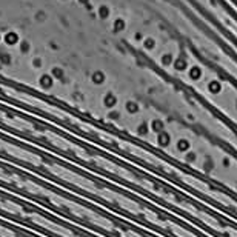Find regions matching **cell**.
<instances>
[{
    "label": "cell",
    "mask_w": 237,
    "mask_h": 237,
    "mask_svg": "<svg viewBox=\"0 0 237 237\" xmlns=\"http://www.w3.org/2000/svg\"><path fill=\"white\" fill-rule=\"evenodd\" d=\"M5 42H6L8 45H14V43H17L18 42V34L17 33H13V31L6 33V34H5Z\"/></svg>",
    "instance_id": "6da1fadb"
},
{
    "label": "cell",
    "mask_w": 237,
    "mask_h": 237,
    "mask_svg": "<svg viewBox=\"0 0 237 237\" xmlns=\"http://www.w3.org/2000/svg\"><path fill=\"white\" fill-rule=\"evenodd\" d=\"M29 49V43L28 42H22V51H28Z\"/></svg>",
    "instance_id": "8992f818"
},
{
    "label": "cell",
    "mask_w": 237,
    "mask_h": 237,
    "mask_svg": "<svg viewBox=\"0 0 237 237\" xmlns=\"http://www.w3.org/2000/svg\"><path fill=\"white\" fill-rule=\"evenodd\" d=\"M112 26H114L116 31H122V29L125 28V20H123V18H116Z\"/></svg>",
    "instance_id": "7a4b0ae2"
},
{
    "label": "cell",
    "mask_w": 237,
    "mask_h": 237,
    "mask_svg": "<svg viewBox=\"0 0 237 237\" xmlns=\"http://www.w3.org/2000/svg\"><path fill=\"white\" fill-rule=\"evenodd\" d=\"M145 46L146 48H152V46H154V39H146L145 40Z\"/></svg>",
    "instance_id": "5b68a950"
},
{
    "label": "cell",
    "mask_w": 237,
    "mask_h": 237,
    "mask_svg": "<svg viewBox=\"0 0 237 237\" xmlns=\"http://www.w3.org/2000/svg\"><path fill=\"white\" fill-rule=\"evenodd\" d=\"M105 79V74L103 73H95L94 74V80H95V83H102V80Z\"/></svg>",
    "instance_id": "277c9868"
},
{
    "label": "cell",
    "mask_w": 237,
    "mask_h": 237,
    "mask_svg": "<svg viewBox=\"0 0 237 237\" xmlns=\"http://www.w3.org/2000/svg\"><path fill=\"white\" fill-rule=\"evenodd\" d=\"M79 2H82V3H86V2H88V0H79Z\"/></svg>",
    "instance_id": "52a82bcc"
},
{
    "label": "cell",
    "mask_w": 237,
    "mask_h": 237,
    "mask_svg": "<svg viewBox=\"0 0 237 237\" xmlns=\"http://www.w3.org/2000/svg\"><path fill=\"white\" fill-rule=\"evenodd\" d=\"M99 16L102 18H106L110 16V8H108L106 5H102V6L99 8Z\"/></svg>",
    "instance_id": "3957f363"
}]
</instances>
